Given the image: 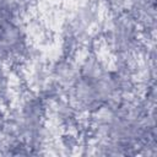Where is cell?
Here are the masks:
<instances>
[{"instance_id":"6da1fadb","label":"cell","mask_w":157,"mask_h":157,"mask_svg":"<svg viewBox=\"0 0 157 157\" xmlns=\"http://www.w3.org/2000/svg\"><path fill=\"white\" fill-rule=\"evenodd\" d=\"M22 33L20 27L5 15H0V54H7L20 48Z\"/></svg>"},{"instance_id":"7a4b0ae2","label":"cell","mask_w":157,"mask_h":157,"mask_svg":"<svg viewBox=\"0 0 157 157\" xmlns=\"http://www.w3.org/2000/svg\"><path fill=\"white\" fill-rule=\"evenodd\" d=\"M4 1H5V0H0V9H1L2 5H4Z\"/></svg>"}]
</instances>
